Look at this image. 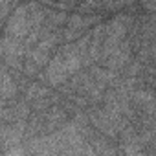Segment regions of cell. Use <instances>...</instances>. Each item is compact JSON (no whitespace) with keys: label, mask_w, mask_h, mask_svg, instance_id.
<instances>
[{"label":"cell","mask_w":156,"mask_h":156,"mask_svg":"<svg viewBox=\"0 0 156 156\" xmlns=\"http://www.w3.org/2000/svg\"><path fill=\"white\" fill-rule=\"evenodd\" d=\"M30 31H31L30 13H28V8H26V2L22 0V2L9 13V17L6 19V22L2 26V35L17 39V41H24Z\"/></svg>","instance_id":"1"},{"label":"cell","mask_w":156,"mask_h":156,"mask_svg":"<svg viewBox=\"0 0 156 156\" xmlns=\"http://www.w3.org/2000/svg\"><path fill=\"white\" fill-rule=\"evenodd\" d=\"M99 20H103L101 15H87V13H72L66 19V24L62 28V42H72L79 39L87 31H90Z\"/></svg>","instance_id":"2"},{"label":"cell","mask_w":156,"mask_h":156,"mask_svg":"<svg viewBox=\"0 0 156 156\" xmlns=\"http://www.w3.org/2000/svg\"><path fill=\"white\" fill-rule=\"evenodd\" d=\"M24 41H17L6 35H0V61H2L9 70L22 73V62L26 55Z\"/></svg>","instance_id":"3"},{"label":"cell","mask_w":156,"mask_h":156,"mask_svg":"<svg viewBox=\"0 0 156 156\" xmlns=\"http://www.w3.org/2000/svg\"><path fill=\"white\" fill-rule=\"evenodd\" d=\"M26 121L28 119H17L11 123L0 125V151L2 154H8L13 147H19L26 140Z\"/></svg>","instance_id":"4"},{"label":"cell","mask_w":156,"mask_h":156,"mask_svg":"<svg viewBox=\"0 0 156 156\" xmlns=\"http://www.w3.org/2000/svg\"><path fill=\"white\" fill-rule=\"evenodd\" d=\"M79 13L87 15H101V0H79V4L75 6Z\"/></svg>","instance_id":"5"},{"label":"cell","mask_w":156,"mask_h":156,"mask_svg":"<svg viewBox=\"0 0 156 156\" xmlns=\"http://www.w3.org/2000/svg\"><path fill=\"white\" fill-rule=\"evenodd\" d=\"M22 2V0H0V30H2L6 19L9 17V13Z\"/></svg>","instance_id":"6"},{"label":"cell","mask_w":156,"mask_h":156,"mask_svg":"<svg viewBox=\"0 0 156 156\" xmlns=\"http://www.w3.org/2000/svg\"><path fill=\"white\" fill-rule=\"evenodd\" d=\"M141 13H154V0H138Z\"/></svg>","instance_id":"7"}]
</instances>
